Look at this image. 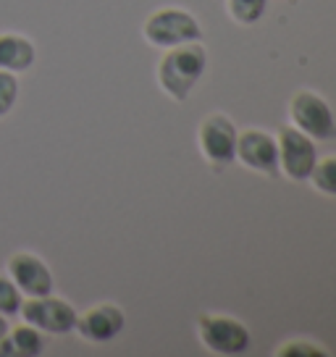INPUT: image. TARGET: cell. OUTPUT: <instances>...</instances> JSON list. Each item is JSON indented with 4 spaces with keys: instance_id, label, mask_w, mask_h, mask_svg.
I'll list each match as a JSON object with an SVG mask.
<instances>
[{
    "instance_id": "obj_17",
    "label": "cell",
    "mask_w": 336,
    "mask_h": 357,
    "mask_svg": "<svg viewBox=\"0 0 336 357\" xmlns=\"http://www.w3.org/2000/svg\"><path fill=\"white\" fill-rule=\"evenodd\" d=\"M294 355H307V357H315V355H328L326 349H321V347H315L313 342H287L284 347H279L276 349V357H294Z\"/></svg>"
},
{
    "instance_id": "obj_15",
    "label": "cell",
    "mask_w": 336,
    "mask_h": 357,
    "mask_svg": "<svg viewBox=\"0 0 336 357\" xmlns=\"http://www.w3.org/2000/svg\"><path fill=\"white\" fill-rule=\"evenodd\" d=\"M24 300L26 297H24L22 289L11 281V276L8 273H0V315H6V318L19 315Z\"/></svg>"
},
{
    "instance_id": "obj_12",
    "label": "cell",
    "mask_w": 336,
    "mask_h": 357,
    "mask_svg": "<svg viewBox=\"0 0 336 357\" xmlns=\"http://www.w3.org/2000/svg\"><path fill=\"white\" fill-rule=\"evenodd\" d=\"M45 352V334L32 324H19L8 328L0 339V357H37Z\"/></svg>"
},
{
    "instance_id": "obj_7",
    "label": "cell",
    "mask_w": 336,
    "mask_h": 357,
    "mask_svg": "<svg viewBox=\"0 0 336 357\" xmlns=\"http://www.w3.org/2000/svg\"><path fill=\"white\" fill-rule=\"evenodd\" d=\"M276 147H279V171H284L294 181H305L310 176L318 153L307 134H303L297 126H279Z\"/></svg>"
},
{
    "instance_id": "obj_13",
    "label": "cell",
    "mask_w": 336,
    "mask_h": 357,
    "mask_svg": "<svg viewBox=\"0 0 336 357\" xmlns=\"http://www.w3.org/2000/svg\"><path fill=\"white\" fill-rule=\"evenodd\" d=\"M310 181L318 192H323L328 197H336V155H326L315 160L313 171H310Z\"/></svg>"
},
{
    "instance_id": "obj_1",
    "label": "cell",
    "mask_w": 336,
    "mask_h": 357,
    "mask_svg": "<svg viewBox=\"0 0 336 357\" xmlns=\"http://www.w3.org/2000/svg\"><path fill=\"white\" fill-rule=\"evenodd\" d=\"M205 66H208V56H205V47L197 40L168 47L163 58L158 61V84L171 100L184 102L194 89V84L200 82Z\"/></svg>"
},
{
    "instance_id": "obj_11",
    "label": "cell",
    "mask_w": 336,
    "mask_h": 357,
    "mask_svg": "<svg viewBox=\"0 0 336 357\" xmlns=\"http://www.w3.org/2000/svg\"><path fill=\"white\" fill-rule=\"evenodd\" d=\"M37 63V45L22 32H0V71L26 74Z\"/></svg>"
},
{
    "instance_id": "obj_2",
    "label": "cell",
    "mask_w": 336,
    "mask_h": 357,
    "mask_svg": "<svg viewBox=\"0 0 336 357\" xmlns=\"http://www.w3.org/2000/svg\"><path fill=\"white\" fill-rule=\"evenodd\" d=\"M197 336L202 347L218 357L242 355L250 347L247 326L231 315H218V312H202L197 318Z\"/></svg>"
},
{
    "instance_id": "obj_14",
    "label": "cell",
    "mask_w": 336,
    "mask_h": 357,
    "mask_svg": "<svg viewBox=\"0 0 336 357\" xmlns=\"http://www.w3.org/2000/svg\"><path fill=\"white\" fill-rule=\"evenodd\" d=\"M268 0H226V11L236 24H255L266 13Z\"/></svg>"
},
{
    "instance_id": "obj_5",
    "label": "cell",
    "mask_w": 336,
    "mask_h": 357,
    "mask_svg": "<svg viewBox=\"0 0 336 357\" xmlns=\"http://www.w3.org/2000/svg\"><path fill=\"white\" fill-rule=\"evenodd\" d=\"M19 315L26 324H32L34 328H40L43 334L66 336L74 331L79 312L74 310V305L68 300L56 297L50 291V294H43V297H26Z\"/></svg>"
},
{
    "instance_id": "obj_16",
    "label": "cell",
    "mask_w": 336,
    "mask_h": 357,
    "mask_svg": "<svg viewBox=\"0 0 336 357\" xmlns=\"http://www.w3.org/2000/svg\"><path fill=\"white\" fill-rule=\"evenodd\" d=\"M22 95V84H19V74L11 71H0V119H6L8 113L16 108Z\"/></svg>"
},
{
    "instance_id": "obj_6",
    "label": "cell",
    "mask_w": 336,
    "mask_h": 357,
    "mask_svg": "<svg viewBox=\"0 0 336 357\" xmlns=\"http://www.w3.org/2000/svg\"><path fill=\"white\" fill-rule=\"evenodd\" d=\"M236 126L224 113H211L200 121L197 145L202 158L213 168H226L236 160Z\"/></svg>"
},
{
    "instance_id": "obj_10",
    "label": "cell",
    "mask_w": 336,
    "mask_h": 357,
    "mask_svg": "<svg viewBox=\"0 0 336 357\" xmlns=\"http://www.w3.org/2000/svg\"><path fill=\"white\" fill-rule=\"evenodd\" d=\"M236 160L242 166L260 171L266 176L279 174V147L276 137L263 129H245L236 134Z\"/></svg>"
},
{
    "instance_id": "obj_8",
    "label": "cell",
    "mask_w": 336,
    "mask_h": 357,
    "mask_svg": "<svg viewBox=\"0 0 336 357\" xmlns=\"http://www.w3.org/2000/svg\"><path fill=\"white\" fill-rule=\"evenodd\" d=\"M6 273L22 289L24 297H43V294H50L53 287H56L50 266L40 255L29 252V250L13 252L6 260Z\"/></svg>"
},
{
    "instance_id": "obj_18",
    "label": "cell",
    "mask_w": 336,
    "mask_h": 357,
    "mask_svg": "<svg viewBox=\"0 0 336 357\" xmlns=\"http://www.w3.org/2000/svg\"><path fill=\"white\" fill-rule=\"evenodd\" d=\"M8 328H11V324H8V318L6 315H0V339L8 334Z\"/></svg>"
},
{
    "instance_id": "obj_3",
    "label": "cell",
    "mask_w": 336,
    "mask_h": 357,
    "mask_svg": "<svg viewBox=\"0 0 336 357\" xmlns=\"http://www.w3.org/2000/svg\"><path fill=\"white\" fill-rule=\"evenodd\" d=\"M142 34L153 47L168 50V47H176V45L200 40L202 29L192 13L181 11V8H158L155 13L147 16Z\"/></svg>"
},
{
    "instance_id": "obj_9",
    "label": "cell",
    "mask_w": 336,
    "mask_h": 357,
    "mask_svg": "<svg viewBox=\"0 0 336 357\" xmlns=\"http://www.w3.org/2000/svg\"><path fill=\"white\" fill-rule=\"evenodd\" d=\"M123 326H126V315L121 307L113 302H100L77 315L74 331L90 344H108L121 334Z\"/></svg>"
},
{
    "instance_id": "obj_4",
    "label": "cell",
    "mask_w": 336,
    "mask_h": 357,
    "mask_svg": "<svg viewBox=\"0 0 336 357\" xmlns=\"http://www.w3.org/2000/svg\"><path fill=\"white\" fill-rule=\"evenodd\" d=\"M291 126H297L303 134H307L313 142H328L336 137V121L331 105L313 89H300L289 100Z\"/></svg>"
}]
</instances>
